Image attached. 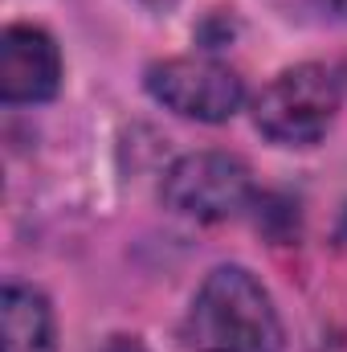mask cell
<instances>
[{"mask_svg": "<svg viewBox=\"0 0 347 352\" xmlns=\"http://www.w3.org/2000/svg\"><path fill=\"white\" fill-rule=\"evenodd\" d=\"M62 87V50L37 25H8L0 33V98L45 102Z\"/></svg>", "mask_w": 347, "mask_h": 352, "instance_id": "5b68a950", "label": "cell"}, {"mask_svg": "<svg viewBox=\"0 0 347 352\" xmlns=\"http://www.w3.org/2000/svg\"><path fill=\"white\" fill-rule=\"evenodd\" d=\"M147 90L168 111L196 123H225L237 115L246 82L237 70L213 58H168L147 70Z\"/></svg>", "mask_w": 347, "mask_h": 352, "instance_id": "277c9868", "label": "cell"}, {"mask_svg": "<svg viewBox=\"0 0 347 352\" xmlns=\"http://www.w3.org/2000/svg\"><path fill=\"white\" fill-rule=\"evenodd\" d=\"M339 111V78L327 66H290L258 94L254 119L261 135L286 148H307L327 135Z\"/></svg>", "mask_w": 347, "mask_h": 352, "instance_id": "7a4b0ae2", "label": "cell"}, {"mask_svg": "<svg viewBox=\"0 0 347 352\" xmlns=\"http://www.w3.org/2000/svg\"><path fill=\"white\" fill-rule=\"evenodd\" d=\"M188 340L200 352H282V320L246 266H217L192 299Z\"/></svg>", "mask_w": 347, "mask_h": 352, "instance_id": "6da1fadb", "label": "cell"}, {"mask_svg": "<svg viewBox=\"0 0 347 352\" xmlns=\"http://www.w3.org/2000/svg\"><path fill=\"white\" fill-rule=\"evenodd\" d=\"M0 352H53L49 299L25 283H8L0 295Z\"/></svg>", "mask_w": 347, "mask_h": 352, "instance_id": "8992f818", "label": "cell"}, {"mask_svg": "<svg viewBox=\"0 0 347 352\" xmlns=\"http://www.w3.org/2000/svg\"><path fill=\"white\" fill-rule=\"evenodd\" d=\"M168 209L192 221H229L254 201L250 168L229 152H192L164 176Z\"/></svg>", "mask_w": 347, "mask_h": 352, "instance_id": "3957f363", "label": "cell"}]
</instances>
